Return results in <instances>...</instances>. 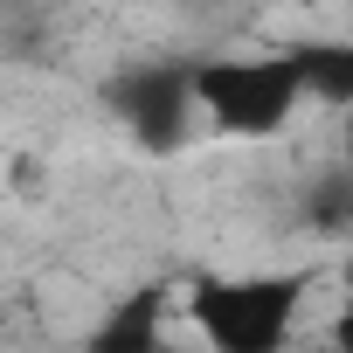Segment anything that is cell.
<instances>
[{
	"label": "cell",
	"mask_w": 353,
	"mask_h": 353,
	"mask_svg": "<svg viewBox=\"0 0 353 353\" xmlns=\"http://www.w3.org/2000/svg\"><path fill=\"white\" fill-rule=\"evenodd\" d=\"M325 353H353V305L332 319V346H325Z\"/></svg>",
	"instance_id": "7"
},
{
	"label": "cell",
	"mask_w": 353,
	"mask_h": 353,
	"mask_svg": "<svg viewBox=\"0 0 353 353\" xmlns=\"http://www.w3.org/2000/svg\"><path fill=\"white\" fill-rule=\"evenodd\" d=\"M111 104H118V118L132 125V139L139 145H173L188 132V111H194V83L181 77V70H132V77H118L111 83Z\"/></svg>",
	"instance_id": "3"
},
{
	"label": "cell",
	"mask_w": 353,
	"mask_h": 353,
	"mask_svg": "<svg viewBox=\"0 0 353 353\" xmlns=\"http://www.w3.org/2000/svg\"><path fill=\"white\" fill-rule=\"evenodd\" d=\"M291 63H298V90L305 97L353 104V42H312V49H291Z\"/></svg>",
	"instance_id": "5"
},
{
	"label": "cell",
	"mask_w": 353,
	"mask_h": 353,
	"mask_svg": "<svg viewBox=\"0 0 353 353\" xmlns=\"http://www.w3.org/2000/svg\"><path fill=\"white\" fill-rule=\"evenodd\" d=\"M188 83H194V104L208 111V125H222L236 139L277 132L305 97L291 56H222V63H201Z\"/></svg>",
	"instance_id": "2"
},
{
	"label": "cell",
	"mask_w": 353,
	"mask_h": 353,
	"mask_svg": "<svg viewBox=\"0 0 353 353\" xmlns=\"http://www.w3.org/2000/svg\"><path fill=\"white\" fill-rule=\"evenodd\" d=\"M305 305V277L291 270H250V277H208L194 284L188 312L215 353H284Z\"/></svg>",
	"instance_id": "1"
},
{
	"label": "cell",
	"mask_w": 353,
	"mask_h": 353,
	"mask_svg": "<svg viewBox=\"0 0 353 353\" xmlns=\"http://www.w3.org/2000/svg\"><path fill=\"white\" fill-rule=\"evenodd\" d=\"M346 166H353V132H346Z\"/></svg>",
	"instance_id": "8"
},
{
	"label": "cell",
	"mask_w": 353,
	"mask_h": 353,
	"mask_svg": "<svg viewBox=\"0 0 353 353\" xmlns=\"http://www.w3.org/2000/svg\"><path fill=\"white\" fill-rule=\"evenodd\" d=\"M312 222H319V229H353V166L325 188V201L312 194Z\"/></svg>",
	"instance_id": "6"
},
{
	"label": "cell",
	"mask_w": 353,
	"mask_h": 353,
	"mask_svg": "<svg viewBox=\"0 0 353 353\" xmlns=\"http://www.w3.org/2000/svg\"><path fill=\"white\" fill-rule=\"evenodd\" d=\"M90 353H159V291L125 298V305L90 332Z\"/></svg>",
	"instance_id": "4"
}]
</instances>
